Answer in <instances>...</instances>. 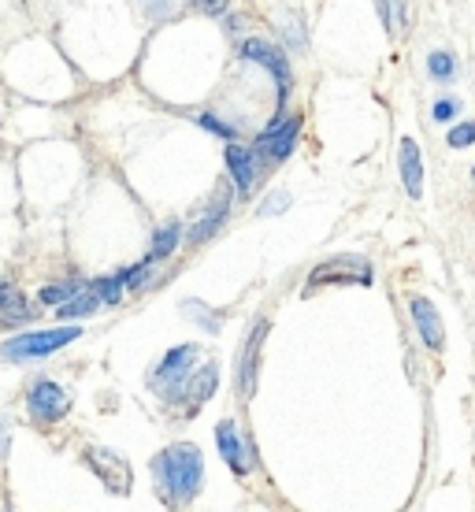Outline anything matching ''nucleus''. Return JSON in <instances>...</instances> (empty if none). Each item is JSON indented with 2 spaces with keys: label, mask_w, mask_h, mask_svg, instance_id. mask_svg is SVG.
Masks as SVG:
<instances>
[{
  "label": "nucleus",
  "mask_w": 475,
  "mask_h": 512,
  "mask_svg": "<svg viewBox=\"0 0 475 512\" xmlns=\"http://www.w3.org/2000/svg\"><path fill=\"white\" fill-rule=\"evenodd\" d=\"M297 134H301V116H279L264 134H260L257 145H253L257 164H283V160H290V153H294V145H297Z\"/></svg>",
  "instance_id": "3"
},
{
  "label": "nucleus",
  "mask_w": 475,
  "mask_h": 512,
  "mask_svg": "<svg viewBox=\"0 0 475 512\" xmlns=\"http://www.w3.org/2000/svg\"><path fill=\"white\" fill-rule=\"evenodd\" d=\"M197 353H201L197 346L171 349V353L160 360V368L153 372V386H156V390H164L167 397H179L182 383H186V375L193 372V360H197Z\"/></svg>",
  "instance_id": "6"
},
{
  "label": "nucleus",
  "mask_w": 475,
  "mask_h": 512,
  "mask_svg": "<svg viewBox=\"0 0 475 512\" xmlns=\"http://www.w3.org/2000/svg\"><path fill=\"white\" fill-rule=\"evenodd\" d=\"M86 464L101 475L104 487L112 490V494H130V464H127V457H119V453H112V449L93 446V449H86Z\"/></svg>",
  "instance_id": "7"
},
{
  "label": "nucleus",
  "mask_w": 475,
  "mask_h": 512,
  "mask_svg": "<svg viewBox=\"0 0 475 512\" xmlns=\"http://www.w3.org/2000/svg\"><path fill=\"white\" fill-rule=\"evenodd\" d=\"M427 71H431L435 82H453V78H457V60H453V52L435 49L431 56H427Z\"/></svg>",
  "instance_id": "18"
},
{
  "label": "nucleus",
  "mask_w": 475,
  "mask_h": 512,
  "mask_svg": "<svg viewBox=\"0 0 475 512\" xmlns=\"http://www.w3.org/2000/svg\"><path fill=\"white\" fill-rule=\"evenodd\" d=\"M264 334H268V323L260 320L249 331L242 357H238V394L242 397H253V390H257V364H260V342H264Z\"/></svg>",
  "instance_id": "9"
},
{
  "label": "nucleus",
  "mask_w": 475,
  "mask_h": 512,
  "mask_svg": "<svg viewBox=\"0 0 475 512\" xmlns=\"http://www.w3.org/2000/svg\"><path fill=\"white\" fill-rule=\"evenodd\" d=\"M78 338V327H56V331H30V334H19L12 342H4V357L8 360H38V357H49L56 349L71 346Z\"/></svg>",
  "instance_id": "2"
},
{
  "label": "nucleus",
  "mask_w": 475,
  "mask_h": 512,
  "mask_svg": "<svg viewBox=\"0 0 475 512\" xmlns=\"http://www.w3.org/2000/svg\"><path fill=\"white\" fill-rule=\"evenodd\" d=\"M257 156H253V149H245V145H238V141H231L227 145V171H231V182H234V193H242V197H249L253 193V182H257Z\"/></svg>",
  "instance_id": "12"
},
{
  "label": "nucleus",
  "mask_w": 475,
  "mask_h": 512,
  "mask_svg": "<svg viewBox=\"0 0 475 512\" xmlns=\"http://www.w3.org/2000/svg\"><path fill=\"white\" fill-rule=\"evenodd\" d=\"M149 275H153V264L145 260V264H138V268L123 271L119 279H123V290H142L145 282H149Z\"/></svg>",
  "instance_id": "22"
},
{
  "label": "nucleus",
  "mask_w": 475,
  "mask_h": 512,
  "mask_svg": "<svg viewBox=\"0 0 475 512\" xmlns=\"http://www.w3.org/2000/svg\"><path fill=\"white\" fill-rule=\"evenodd\" d=\"M219 383V372H216V364H205V368H193L190 375H186V383H182L179 394L182 397H190V405L197 409L201 401H208L212 397V390H216Z\"/></svg>",
  "instance_id": "14"
},
{
  "label": "nucleus",
  "mask_w": 475,
  "mask_h": 512,
  "mask_svg": "<svg viewBox=\"0 0 475 512\" xmlns=\"http://www.w3.org/2000/svg\"><path fill=\"white\" fill-rule=\"evenodd\" d=\"M446 141H450V149H468V145H475V123H457V127L446 134Z\"/></svg>",
  "instance_id": "23"
},
{
  "label": "nucleus",
  "mask_w": 475,
  "mask_h": 512,
  "mask_svg": "<svg viewBox=\"0 0 475 512\" xmlns=\"http://www.w3.org/2000/svg\"><path fill=\"white\" fill-rule=\"evenodd\" d=\"M231 216V190L223 186V190L216 193V201H212V208H208L205 216H201V223L190 231V245H201L205 238H212V234L223 227V219Z\"/></svg>",
  "instance_id": "13"
},
{
  "label": "nucleus",
  "mask_w": 475,
  "mask_h": 512,
  "mask_svg": "<svg viewBox=\"0 0 475 512\" xmlns=\"http://www.w3.org/2000/svg\"><path fill=\"white\" fill-rule=\"evenodd\" d=\"M216 442H219V453H223L227 468H231L234 475H249L253 457H249V446L242 442V435H238V427H234L231 420H223L216 427Z\"/></svg>",
  "instance_id": "10"
},
{
  "label": "nucleus",
  "mask_w": 475,
  "mask_h": 512,
  "mask_svg": "<svg viewBox=\"0 0 475 512\" xmlns=\"http://www.w3.org/2000/svg\"><path fill=\"white\" fill-rule=\"evenodd\" d=\"M153 472L160 498L179 509V505L197 498V490H201V475H205L201 449L193 446V442H175V446H167L153 461Z\"/></svg>",
  "instance_id": "1"
},
{
  "label": "nucleus",
  "mask_w": 475,
  "mask_h": 512,
  "mask_svg": "<svg viewBox=\"0 0 475 512\" xmlns=\"http://www.w3.org/2000/svg\"><path fill=\"white\" fill-rule=\"evenodd\" d=\"M379 19H383L386 34H394V19L409 23V12H405V4H398V0H379Z\"/></svg>",
  "instance_id": "21"
},
{
  "label": "nucleus",
  "mask_w": 475,
  "mask_h": 512,
  "mask_svg": "<svg viewBox=\"0 0 475 512\" xmlns=\"http://www.w3.org/2000/svg\"><path fill=\"white\" fill-rule=\"evenodd\" d=\"M409 316L412 323H416V331H420V338H424L427 349H442L446 346V327H442V316H438V308L427 301V297H412L409 301Z\"/></svg>",
  "instance_id": "8"
},
{
  "label": "nucleus",
  "mask_w": 475,
  "mask_h": 512,
  "mask_svg": "<svg viewBox=\"0 0 475 512\" xmlns=\"http://www.w3.org/2000/svg\"><path fill=\"white\" fill-rule=\"evenodd\" d=\"M97 308H101V297L93 294V286H82L71 301H64V305L56 308V316L60 320H82V316H93Z\"/></svg>",
  "instance_id": "16"
},
{
  "label": "nucleus",
  "mask_w": 475,
  "mask_h": 512,
  "mask_svg": "<svg viewBox=\"0 0 475 512\" xmlns=\"http://www.w3.org/2000/svg\"><path fill=\"white\" fill-rule=\"evenodd\" d=\"M179 242H182V223H167V227H160L153 238V249H149V264L167 260V256L179 249Z\"/></svg>",
  "instance_id": "17"
},
{
  "label": "nucleus",
  "mask_w": 475,
  "mask_h": 512,
  "mask_svg": "<svg viewBox=\"0 0 475 512\" xmlns=\"http://www.w3.org/2000/svg\"><path fill=\"white\" fill-rule=\"evenodd\" d=\"M93 294L101 297V305H119L123 301V279L119 275H104L93 282Z\"/></svg>",
  "instance_id": "19"
},
{
  "label": "nucleus",
  "mask_w": 475,
  "mask_h": 512,
  "mask_svg": "<svg viewBox=\"0 0 475 512\" xmlns=\"http://www.w3.org/2000/svg\"><path fill=\"white\" fill-rule=\"evenodd\" d=\"M398 164H401V182H405V193L420 201V197H424V153H420L416 138H401Z\"/></svg>",
  "instance_id": "11"
},
{
  "label": "nucleus",
  "mask_w": 475,
  "mask_h": 512,
  "mask_svg": "<svg viewBox=\"0 0 475 512\" xmlns=\"http://www.w3.org/2000/svg\"><path fill=\"white\" fill-rule=\"evenodd\" d=\"M242 56L253 60V64H260L275 82H279V101L290 97V90H294V71H290V60H286V52L279 49V45H271V41H264V38H249L242 45Z\"/></svg>",
  "instance_id": "4"
},
{
  "label": "nucleus",
  "mask_w": 475,
  "mask_h": 512,
  "mask_svg": "<svg viewBox=\"0 0 475 512\" xmlns=\"http://www.w3.org/2000/svg\"><path fill=\"white\" fill-rule=\"evenodd\" d=\"M290 205V197H286L283 190L275 193V201H264V208H260V216H275V212H283V208Z\"/></svg>",
  "instance_id": "27"
},
{
  "label": "nucleus",
  "mask_w": 475,
  "mask_h": 512,
  "mask_svg": "<svg viewBox=\"0 0 475 512\" xmlns=\"http://www.w3.org/2000/svg\"><path fill=\"white\" fill-rule=\"evenodd\" d=\"M457 112H461V101H457V97H442V101H435V108H431V119H435V123H450V119H457Z\"/></svg>",
  "instance_id": "24"
},
{
  "label": "nucleus",
  "mask_w": 475,
  "mask_h": 512,
  "mask_svg": "<svg viewBox=\"0 0 475 512\" xmlns=\"http://www.w3.org/2000/svg\"><path fill=\"white\" fill-rule=\"evenodd\" d=\"M26 409H30V420L34 423H56L71 412V397H67L64 386H56L52 379H41V383L30 386Z\"/></svg>",
  "instance_id": "5"
},
{
  "label": "nucleus",
  "mask_w": 475,
  "mask_h": 512,
  "mask_svg": "<svg viewBox=\"0 0 475 512\" xmlns=\"http://www.w3.org/2000/svg\"><path fill=\"white\" fill-rule=\"evenodd\" d=\"M82 290V282H60V286H45L41 290V305H64Z\"/></svg>",
  "instance_id": "20"
},
{
  "label": "nucleus",
  "mask_w": 475,
  "mask_h": 512,
  "mask_svg": "<svg viewBox=\"0 0 475 512\" xmlns=\"http://www.w3.org/2000/svg\"><path fill=\"white\" fill-rule=\"evenodd\" d=\"M197 123H201V127L205 130H212V134H223V138H234V127H227V123H219L216 116H197Z\"/></svg>",
  "instance_id": "26"
},
{
  "label": "nucleus",
  "mask_w": 475,
  "mask_h": 512,
  "mask_svg": "<svg viewBox=\"0 0 475 512\" xmlns=\"http://www.w3.org/2000/svg\"><path fill=\"white\" fill-rule=\"evenodd\" d=\"M34 316V308L26 305V297L15 290L12 282H4L0 279V320H8V323H23Z\"/></svg>",
  "instance_id": "15"
},
{
  "label": "nucleus",
  "mask_w": 475,
  "mask_h": 512,
  "mask_svg": "<svg viewBox=\"0 0 475 512\" xmlns=\"http://www.w3.org/2000/svg\"><path fill=\"white\" fill-rule=\"evenodd\" d=\"M472 182H475V167H472Z\"/></svg>",
  "instance_id": "28"
},
{
  "label": "nucleus",
  "mask_w": 475,
  "mask_h": 512,
  "mask_svg": "<svg viewBox=\"0 0 475 512\" xmlns=\"http://www.w3.org/2000/svg\"><path fill=\"white\" fill-rule=\"evenodd\" d=\"M190 4L205 15H223L227 8H231V0H190Z\"/></svg>",
  "instance_id": "25"
}]
</instances>
